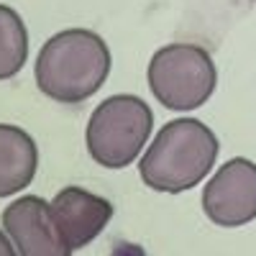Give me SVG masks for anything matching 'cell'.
<instances>
[{"label":"cell","mask_w":256,"mask_h":256,"mask_svg":"<svg viewBox=\"0 0 256 256\" xmlns=\"http://www.w3.org/2000/svg\"><path fill=\"white\" fill-rule=\"evenodd\" d=\"M110 49L90 28H64L54 34L36 56L34 77L38 90L54 102L90 100L110 74Z\"/></svg>","instance_id":"6da1fadb"},{"label":"cell","mask_w":256,"mask_h":256,"mask_svg":"<svg viewBox=\"0 0 256 256\" xmlns=\"http://www.w3.org/2000/svg\"><path fill=\"white\" fill-rule=\"evenodd\" d=\"M218 136L198 118H174L164 123L148 144L138 174L148 190L180 195L200 184L218 159Z\"/></svg>","instance_id":"7a4b0ae2"},{"label":"cell","mask_w":256,"mask_h":256,"mask_svg":"<svg viewBox=\"0 0 256 256\" xmlns=\"http://www.w3.org/2000/svg\"><path fill=\"white\" fill-rule=\"evenodd\" d=\"M154 131L152 108L136 95H110L92 110L84 131L88 152L105 169L134 164Z\"/></svg>","instance_id":"3957f363"},{"label":"cell","mask_w":256,"mask_h":256,"mask_svg":"<svg viewBox=\"0 0 256 256\" xmlns=\"http://www.w3.org/2000/svg\"><path fill=\"white\" fill-rule=\"evenodd\" d=\"M154 98L166 110H195L216 90L218 70L212 56L198 44H166L154 52L146 70Z\"/></svg>","instance_id":"277c9868"},{"label":"cell","mask_w":256,"mask_h":256,"mask_svg":"<svg viewBox=\"0 0 256 256\" xmlns=\"http://www.w3.org/2000/svg\"><path fill=\"white\" fill-rule=\"evenodd\" d=\"M205 216L220 228H238L256 218V164L251 159H228L202 192Z\"/></svg>","instance_id":"5b68a950"},{"label":"cell","mask_w":256,"mask_h":256,"mask_svg":"<svg viewBox=\"0 0 256 256\" xmlns=\"http://www.w3.org/2000/svg\"><path fill=\"white\" fill-rule=\"evenodd\" d=\"M49 212L64 251L74 254L90 246L113 218V205L82 187H64L49 202Z\"/></svg>","instance_id":"8992f818"},{"label":"cell","mask_w":256,"mask_h":256,"mask_svg":"<svg viewBox=\"0 0 256 256\" xmlns=\"http://www.w3.org/2000/svg\"><path fill=\"white\" fill-rule=\"evenodd\" d=\"M3 228L20 256H67L49 212L38 195H24L3 210Z\"/></svg>","instance_id":"52a82bcc"},{"label":"cell","mask_w":256,"mask_h":256,"mask_svg":"<svg viewBox=\"0 0 256 256\" xmlns=\"http://www.w3.org/2000/svg\"><path fill=\"white\" fill-rule=\"evenodd\" d=\"M38 169V146L20 126L0 123V198L26 190Z\"/></svg>","instance_id":"ba28073f"},{"label":"cell","mask_w":256,"mask_h":256,"mask_svg":"<svg viewBox=\"0 0 256 256\" xmlns=\"http://www.w3.org/2000/svg\"><path fill=\"white\" fill-rule=\"evenodd\" d=\"M28 59L26 24L10 6H0V82L16 77Z\"/></svg>","instance_id":"9c48e42d"},{"label":"cell","mask_w":256,"mask_h":256,"mask_svg":"<svg viewBox=\"0 0 256 256\" xmlns=\"http://www.w3.org/2000/svg\"><path fill=\"white\" fill-rule=\"evenodd\" d=\"M13 254H16V248H13L10 238L6 236L3 230H0V256H13Z\"/></svg>","instance_id":"30bf717a"}]
</instances>
